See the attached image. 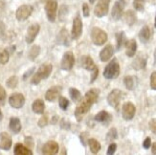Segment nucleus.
<instances>
[{"label":"nucleus","mask_w":156,"mask_h":155,"mask_svg":"<svg viewBox=\"0 0 156 155\" xmlns=\"http://www.w3.org/2000/svg\"><path fill=\"white\" fill-rule=\"evenodd\" d=\"M100 95V90L97 88H92L85 93L83 99L81 100L80 104L76 107L75 117L78 122H80L85 114L90 110L92 105L97 102Z\"/></svg>","instance_id":"obj_1"},{"label":"nucleus","mask_w":156,"mask_h":155,"mask_svg":"<svg viewBox=\"0 0 156 155\" xmlns=\"http://www.w3.org/2000/svg\"><path fill=\"white\" fill-rule=\"evenodd\" d=\"M53 70V66L50 63H44L37 69L36 73H34V76L32 78V84H38L42 79H46L48 78Z\"/></svg>","instance_id":"obj_2"},{"label":"nucleus","mask_w":156,"mask_h":155,"mask_svg":"<svg viewBox=\"0 0 156 155\" xmlns=\"http://www.w3.org/2000/svg\"><path fill=\"white\" fill-rule=\"evenodd\" d=\"M120 64L117 58H113L111 62L108 63L104 70V77L106 79H117L120 75Z\"/></svg>","instance_id":"obj_3"},{"label":"nucleus","mask_w":156,"mask_h":155,"mask_svg":"<svg viewBox=\"0 0 156 155\" xmlns=\"http://www.w3.org/2000/svg\"><path fill=\"white\" fill-rule=\"evenodd\" d=\"M91 40L95 45L101 46L107 41V33L101 28L94 27L91 31Z\"/></svg>","instance_id":"obj_4"},{"label":"nucleus","mask_w":156,"mask_h":155,"mask_svg":"<svg viewBox=\"0 0 156 155\" xmlns=\"http://www.w3.org/2000/svg\"><path fill=\"white\" fill-rule=\"evenodd\" d=\"M57 10H58V2L56 0H48L45 5V12H46V16L50 22L56 21Z\"/></svg>","instance_id":"obj_5"},{"label":"nucleus","mask_w":156,"mask_h":155,"mask_svg":"<svg viewBox=\"0 0 156 155\" xmlns=\"http://www.w3.org/2000/svg\"><path fill=\"white\" fill-rule=\"evenodd\" d=\"M111 0H99L97 5L95 6L94 13L97 17H104L107 15L109 10V4Z\"/></svg>","instance_id":"obj_6"},{"label":"nucleus","mask_w":156,"mask_h":155,"mask_svg":"<svg viewBox=\"0 0 156 155\" xmlns=\"http://www.w3.org/2000/svg\"><path fill=\"white\" fill-rule=\"evenodd\" d=\"M123 98V92L120 89H113L107 96V103L113 108H118L121 103V100Z\"/></svg>","instance_id":"obj_7"},{"label":"nucleus","mask_w":156,"mask_h":155,"mask_svg":"<svg viewBox=\"0 0 156 155\" xmlns=\"http://www.w3.org/2000/svg\"><path fill=\"white\" fill-rule=\"evenodd\" d=\"M126 7V0H117L115 2L112 11H111V17L115 21H118L123 16L124 10Z\"/></svg>","instance_id":"obj_8"},{"label":"nucleus","mask_w":156,"mask_h":155,"mask_svg":"<svg viewBox=\"0 0 156 155\" xmlns=\"http://www.w3.org/2000/svg\"><path fill=\"white\" fill-rule=\"evenodd\" d=\"M83 33V21L80 15L74 18L72 24V31H71V37L72 39H79Z\"/></svg>","instance_id":"obj_9"},{"label":"nucleus","mask_w":156,"mask_h":155,"mask_svg":"<svg viewBox=\"0 0 156 155\" xmlns=\"http://www.w3.org/2000/svg\"><path fill=\"white\" fill-rule=\"evenodd\" d=\"M74 63H75V57L72 52H66L62 58V62H60V67L62 70L69 71L73 68Z\"/></svg>","instance_id":"obj_10"},{"label":"nucleus","mask_w":156,"mask_h":155,"mask_svg":"<svg viewBox=\"0 0 156 155\" xmlns=\"http://www.w3.org/2000/svg\"><path fill=\"white\" fill-rule=\"evenodd\" d=\"M33 7L31 5H22L20 6L19 8L16 10V17L18 21H24L28 17H30V16L33 12Z\"/></svg>","instance_id":"obj_11"},{"label":"nucleus","mask_w":156,"mask_h":155,"mask_svg":"<svg viewBox=\"0 0 156 155\" xmlns=\"http://www.w3.org/2000/svg\"><path fill=\"white\" fill-rule=\"evenodd\" d=\"M135 112H136V108H135V105L131 102H127L123 104L122 116H123L124 120L126 121L132 120L135 116Z\"/></svg>","instance_id":"obj_12"},{"label":"nucleus","mask_w":156,"mask_h":155,"mask_svg":"<svg viewBox=\"0 0 156 155\" xmlns=\"http://www.w3.org/2000/svg\"><path fill=\"white\" fill-rule=\"evenodd\" d=\"M9 104L13 108H21L25 104V97L21 93H13L9 98Z\"/></svg>","instance_id":"obj_13"},{"label":"nucleus","mask_w":156,"mask_h":155,"mask_svg":"<svg viewBox=\"0 0 156 155\" xmlns=\"http://www.w3.org/2000/svg\"><path fill=\"white\" fill-rule=\"evenodd\" d=\"M40 30V26L37 23H34L32 24L28 30H27V33H26V42L28 44H31L34 42V40L36 39L37 36L38 35Z\"/></svg>","instance_id":"obj_14"},{"label":"nucleus","mask_w":156,"mask_h":155,"mask_svg":"<svg viewBox=\"0 0 156 155\" xmlns=\"http://www.w3.org/2000/svg\"><path fill=\"white\" fill-rule=\"evenodd\" d=\"M147 57L145 54L141 53L139 55L134 58V60L132 62V68L134 70H142L145 69L147 66Z\"/></svg>","instance_id":"obj_15"},{"label":"nucleus","mask_w":156,"mask_h":155,"mask_svg":"<svg viewBox=\"0 0 156 155\" xmlns=\"http://www.w3.org/2000/svg\"><path fill=\"white\" fill-rule=\"evenodd\" d=\"M62 87L59 85L53 86L51 88L47 90L45 94V99L48 100V102H55V100L59 97L60 93H62Z\"/></svg>","instance_id":"obj_16"},{"label":"nucleus","mask_w":156,"mask_h":155,"mask_svg":"<svg viewBox=\"0 0 156 155\" xmlns=\"http://www.w3.org/2000/svg\"><path fill=\"white\" fill-rule=\"evenodd\" d=\"M59 150V146L58 144L55 141H48L47 143L42 147V153L46 155H54L58 153Z\"/></svg>","instance_id":"obj_17"},{"label":"nucleus","mask_w":156,"mask_h":155,"mask_svg":"<svg viewBox=\"0 0 156 155\" xmlns=\"http://www.w3.org/2000/svg\"><path fill=\"white\" fill-rule=\"evenodd\" d=\"M71 37L69 35V32L67 31V29L63 28L60 30V32L58 33V43L60 45H63V46H70L71 43Z\"/></svg>","instance_id":"obj_18"},{"label":"nucleus","mask_w":156,"mask_h":155,"mask_svg":"<svg viewBox=\"0 0 156 155\" xmlns=\"http://www.w3.org/2000/svg\"><path fill=\"white\" fill-rule=\"evenodd\" d=\"M80 65L85 70L91 71V72L94 69L97 68L96 64H95L94 60L92 59V58L90 56H83V57H81L80 58Z\"/></svg>","instance_id":"obj_19"},{"label":"nucleus","mask_w":156,"mask_h":155,"mask_svg":"<svg viewBox=\"0 0 156 155\" xmlns=\"http://www.w3.org/2000/svg\"><path fill=\"white\" fill-rule=\"evenodd\" d=\"M12 146V138L7 132L0 133V149L9 150Z\"/></svg>","instance_id":"obj_20"},{"label":"nucleus","mask_w":156,"mask_h":155,"mask_svg":"<svg viewBox=\"0 0 156 155\" xmlns=\"http://www.w3.org/2000/svg\"><path fill=\"white\" fill-rule=\"evenodd\" d=\"M113 55H114V47L112 45H110V44H108L101 51L100 59L103 62H107V60H109L112 58Z\"/></svg>","instance_id":"obj_21"},{"label":"nucleus","mask_w":156,"mask_h":155,"mask_svg":"<svg viewBox=\"0 0 156 155\" xmlns=\"http://www.w3.org/2000/svg\"><path fill=\"white\" fill-rule=\"evenodd\" d=\"M111 120H112V116L105 110L100 111L97 115L95 116V121H97V122H99V123H101L105 125H109V123L111 122Z\"/></svg>","instance_id":"obj_22"},{"label":"nucleus","mask_w":156,"mask_h":155,"mask_svg":"<svg viewBox=\"0 0 156 155\" xmlns=\"http://www.w3.org/2000/svg\"><path fill=\"white\" fill-rule=\"evenodd\" d=\"M137 51V42L134 38L126 41V55L129 58L135 56Z\"/></svg>","instance_id":"obj_23"},{"label":"nucleus","mask_w":156,"mask_h":155,"mask_svg":"<svg viewBox=\"0 0 156 155\" xmlns=\"http://www.w3.org/2000/svg\"><path fill=\"white\" fill-rule=\"evenodd\" d=\"M151 30H150V27L148 26H144L143 28H142L139 32V39H140V41L142 43H147L148 42V40L151 39Z\"/></svg>","instance_id":"obj_24"},{"label":"nucleus","mask_w":156,"mask_h":155,"mask_svg":"<svg viewBox=\"0 0 156 155\" xmlns=\"http://www.w3.org/2000/svg\"><path fill=\"white\" fill-rule=\"evenodd\" d=\"M16 155H33V151L28 146H25L22 144L17 143L15 146V150H13Z\"/></svg>","instance_id":"obj_25"},{"label":"nucleus","mask_w":156,"mask_h":155,"mask_svg":"<svg viewBox=\"0 0 156 155\" xmlns=\"http://www.w3.org/2000/svg\"><path fill=\"white\" fill-rule=\"evenodd\" d=\"M124 20L125 22L128 25V26H132L136 23V20H137V16H136V13H135L133 11L131 10H128L127 12H125L124 15Z\"/></svg>","instance_id":"obj_26"},{"label":"nucleus","mask_w":156,"mask_h":155,"mask_svg":"<svg viewBox=\"0 0 156 155\" xmlns=\"http://www.w3.org/2000/svg\"><path fill=\"white\" fill-rule=\"evenodd\" d=\"M10 129L15 133L17 134L21 130V123H20V120L16 117H12L10 120Z\"/></svg>","instance_id":"obj_27"},{"label":"nucleus","mask_w":156,"mask_h":155,"mask_svg":"<svg viewBox=\"0 0 156 155\" xmlns=\"http://www.w3.org/2000/svg\"><path fill=\"white\" fill-rule=\"evenodd\" d=\"M32 109L33 111L37 113V114H43L45 110V104L42 100L37 99L32 104Z\"/></svg>","instance_id":"obj_28"},{"label":"nucleus","mask_w":156,"mask_h":155,"mask_svg":"<svg viewBox=\"0 0 156 155\" xmlns=\"http://www.w3.org/2000/svg\"><path fill=\"white\" fill-rule=\"evenodd\" d=\"M88 143V146H89V149H90V151L93 153V154H97L100 150H101V144L98 140H96L95 138H91V139H88L87 141Z\"/></svg>","instance_id":"obj_29"},{"label":"nucleus","mask_w":156,"mask_h":155,"mask_svg":"<svg viewBox=\"0 0 156 155\" xmlns=\"http://www.w3.org/2000/svg\"><path fill=\"white\" fill-rule=\"evenodd\" d=\"M116 40H117V46H116V49L119 51L122 49V47L124 46V44L126 43V36H125V32L121 31L118 32L116 33Z\"/></svg>","instance_id":"obj_30"},{"label":"nucleus","mask_w":156,"mask_h":155,"mask_svg":"<svg viewBox=\"0 0 156 155\" xmlns=\"http://www.w3.org/2000/svg\"><path fill=\"white\" fill-rule=\"evenodd\" d=\"M69 95L72 99V100L74 103H77L79 102V100H81V94L80 92L77 89V88H74V87H72V88L69 89Z\"/></svg>","instance_id":"obj_31"},{"label":"nucleus","mask_w":156,"mask_h":155,"mask_svg":"<svg viewBox=\"0 0 156 155\" xmlns=\"http://www.w3.org/2000/svg\"><path fill=\"white\" fill-rule=\"evenodd\" d=\"M40 53V47L38 45H34L29 51L28 57L31 60H35Z\"/></svg>","instance_id":"obj_32"},{"label":"nucleus","mask_w":156,"mask_h":155,"mask_svg":"<svg viewBox=\"0 0 156 155\" xmlns=\"http://www.w3.org/2000/svg\"><path fill=\"white\" fill-rule=\"evenodd\" d=\"M124 83L125 86L126 87V89L128 90H133L135 86V80L132 76H126L124 79Z\"/></svg>","instance_id":"obj_33"},{"label":"nucleus","mask_w":156,"mask_h":155,"mask_svg":"<svg viewBox=\"0 0 156 155\" xmlns=\"http://www.w3.org/2000/svg\"><path fill=\"white\" fill-rule=\"evenodd\" d=\"M117 137H118L117 129H115V127H112L106 134V141L107 142H112V141H114L115 139H117Z\"/></svg>","instance_id":"obj_34"},{"label":"nucleus","mask_w":156,"mask_h":155,"mask_svg":"<svg viewBox=\"0 0 156 155\" xmlns=\"http://www.w3.org/2000/svg\"><path fill=\"white\" fill-rule=\"evenodd\" d=\"M17 83H18V79L16 76H12L10 77L8 79H7V82H6V84L7 86L9 87V88H16V87L17 86Z\"/></svg>","instance_id":"obj_35"},{"label":"nucleus","mask_w":156,"mask_h":155,"mask_svg":"<svg viewBox=\"0 0 156 155\" xmlns=\"http://www.w3.org/2000/svg\"><path fill=\"white\" fill-rule=\"evenodd\" d=\"M9 58H10V54L8 50L5 49L0 51V64H6L9 62Z\"/></svg>","instance_id":"obj_36"},{"label":"nucleus","mask_w":156,"mask_h":155,"mask_svg":"<svg viewBox=\"0 0 156 155\" xmlns=\"http://www.w3.org/2000/svg\"><path fill=\"white\" fill-rule=\"evenodd\" d=\"M145 3H146V0H134L133 7L136 11L143 12L145 9Z\"/></svg>","instance_id":"obj_37"},{"label":"nucleus","mask_w":156,"mask_h":155,"mask_svg":"<svg viewBox=\"0 0 156 155\" xmlns=\"http://www.w3.org/2000/svg\"><path fill=\"white\" fill-rule=\"evenodd\" d=\"M58 104H59V107L62 110H66L67 108H68V106H69V100H67L65 97L60 96L58 98Z\"/></svg>","instance_id":"obj_38"},{"label":"nucleus","mask_w":156,"mask_h":155,"mask_svg":"<svg viewBox=\"0 0 156 155\" xmlns=\"http://www.w3.org/2000/svg\"><path fill=\"white\" fill-rule=\"evenodd\" d=\"M7 94L5 89L2 87V85H0V104L4 105L5 104V100H6Z\"/></svg>","instance_id":"obj_39"},{"label":"nucleus","mask_w":156,"mask_h":155,"mask_svg":"<svg viewBox=\"0 0 156 155\" xmlns=\"http://www.w3.org/2000/svg\"><path fill=\"white\" fill-rule=\"evenodd\" d=\"M151 82H150V84H151V88L152 90H156V71L152 72V74L151 75Z\"/></svg>","instance_id":"obj_40"},{"label":"nucleus","mask_w":156,"mask_h":155,"mask_svg":"<svg viewBox=\"0 0 156 155\" xmlns=\"http://www.w3.org/2000/svg\"><path fill=\"white\" fill-rule=\"evenodd\" d=\"M116 150H117V145L115 144V143H111V144L109 145V146H108L107 151H106V154H107V155H112V154L115 153Z\"/></svg>","instance_id":"obj_41"},{"label":"nucleus","mask_w":156,"mask_h":155,"mask_svg":"<svg viewBox=\"0 0 156 155\" xmlns=\"http://www.w3.org/2000/svg\"><path fill=\"white\" fill-rule=\"evenodd\" d=\"M80 142L83 143V145L85 146H86V143H87V141H88V132L84 131V132H83V133H80Z\"/></svg>","instance_id":"obj_42"},{"label":"nucleus","mask_w":156,"mask_h":155,"mask_svg":"<svg viewBox=\"0 0 156 155\" xmlns=\"http://www.w3.org/2000/svg\"><path fill=\"white\" fill-rule=\"evenodd\" d=\"M148 126H150V129L151 130V132L156 134V118H153L150 121Z\"/></svg>","instance_id":"obj_43"},{"label":"nucleus","mask_w":156,"mask_h":155,"mask_svg":"<svg viewBox=\"0 0 156 155\" xmlns=\"http://www.w3.org/2000/svg\"><path fill=\"white\" fill-rule=\"evenodd\" d=\"M70 126H71L70 123L66 119H62V120H60V127H62V129H69Z\"/></svg>","instance_id":"obj_44"},{"label":"nucleus","mask_w":156,"mask_h":155,"mask_svg":"<svg viewBox=\"0 0 156 155\" xmlns=\"http://www.w3.org/2000/svg\"><path fill=\"white\" fill-rule=\"evenodd\" d=\"M47 124H48V118H47V116H42L41 118L39 119V121H38V125L40 127L46 126Z\"/></svg>","instance_id":"obj_45"},{"label":"nucleus","mask_w":156,"mask_h":155,"mask_svg":"<svg viewBox=\"0 0 156 155\" xmlns=\"http://www.w3.org/2000/svg\"><path fill=\"white\" fill-rule=\"evenodd\" d=\"M83 13L84 17H88L90 15V10H89V6H88L86 3H83Z\"/></svg>","instance_id":"obj_46"},{"label":"nucleus","mask_w":156,"mask_h":155,"mask_svg":"<svg viewBox=\"0 0 156 155\" xmlns=\"http://www.w3.org/2000/svg\"><path fill=\"white\" fill-rule=\"evenodd\" d=\"M5 32H6V26L1 20H0V39L5 37Z\"/></svg>","instance_id":"obj_47"},{"label":"nucleus","mask_w":156,"mask_h":155,"mask_svg":"<svg viewBox=\"0 0 156 155\" xmlns=\"http://www.w3.org/2000/svg\"><path fill=\"white\" fill-rule=\"evenodd\" d=\"M98 76H99V69H98V67H97L96 69H94V70L92 71V75H91L90 83H94V82H95V79H97Z\"/></svg>","instance_id":"obj_48"},{"label":"nucleus","mask_w":156,"mask_h":155,"mask_svg":"<svg viewBox=\"0 0 156 155\" xmlns=\"http://www.w3.org/2000/svg\"><path fill=\"white\" fill-rule=\"evenodd\" d=\"M151 139L150 137H147L145 140H144V142H143V146H144V149L147 150V149H150L151 147Z\"/></svg>","instance_id":"obj_49"},{"label":"nucleus","mask_w":156,"mask_h":155,"mask_svg":"<svg viewBox=\"0 0 156 155\" xmlns=\"http://www.w3.org/2000/svg\"><path fill=\"white\" fill-rule=\"evenodd\" d=\"M25 144L27 146L29 147V149H32V147L34 146V141L31 137H26L25 138Z\"/></svg>","instance_id":"obj_50"},{"label":"nucleus","mask_w":156,"mask_h":155,"mask_svg":"<svg viewBox=\"0 0 156 155\" xmlns=\"http://www.w3.org/2000/svg\"><path fill=\"white\" fill-rule=\"evenodd\" d=\"M5 9H6V5H5V2L2 1V0H0V17H2L5 13Z\"/></svg>","instance_id":"obj_51"},{"label":"nucleus","mask_w":156,"mask_h":155,"mask_svg":"<svg viewBox=\"0 0 156 155\" xmlns=\"http://www.w3.org/2000/svg\"><path fill=\"white\" fill-rule=\"evenodd\" d=\"M34 71H35V67H32L31 69H29L27 72H25V74L23 75V79H26L27 78H29L32 74H34Z\"/></svg>","instance_id":"obj_52"},{"label":"nucleus","mask_w":156,"mask_h":155,"mask_svg":"<svg viewBox=\"0 0 156 155\" xmlns=\"http://www.w3.org/2000/svg\"><path fill=\"white\" fill-rule=\"evenodd\" d=\"M58 122V116H54L51 120V124L52 125H56Z\"/></svg>","instance_id":"obj_53"},{"label":"nucleus","mask_w":156,"mask_h":155,"mask_svg":"<svg viewBox=\"0 0 156 155\" xmlns=\"http://www.w3.org/2000/svg\"><path fill=\"white\" fill-rule=\"evenodd\" d=\"M151 152H152V154L156 155V142L152 144V146H151Z\"/></svg>","instance_id":"obj_54"},{"label":"nucleus","mask_w":156,"mask_h":155,"mask_svg":"<svg viewBox=\"0 0 156 155\" xmlns=\"http://www.w3.org/2000/svg\"><path fill=\"white\" fill-rule=\"evenodd\" d=\"M156 63V48H155V51H154V64Z\"/></svg>","instance_id":"obj_55"},{"label":"nucleus","mask_w":156,"mask_h":155,"mask_svg":"<svg viewBox=\"0 0 156 155\" xmlns=\"http://www.w3.org/2000/svg\"><path fill=\"white\" fill-rule=\"evenodd\" d=\"M2 119H3V114L1 112V109H0V121H1Z\"/></svg>","instance_id":"obj_56"},{"label":"nucleus","mask_w":156,"mask_h":155,"mask_svg":"<svg viewBox=\"0 0 156 155\" xmlns=\"http://www.w3.org/2000/svg\"><path fill=\"white\" fill-rule=\"evenodd\" d=\"M95 1H96V0H89V2H90L91 4H93V3H95Z\"/></svg>","instance_id":"obj_57"},{"label":"nucleus","mask_w":156,"mask_h":155,"mask_svg":"<svg viewBox=\"0 0 156 155\" xmlns=\"http://www.w3.org/2000/svg\"><path fill=\"white\" fill-rule=\"evenodd\" d=\"M154 26H155V28H156V16H155V24H154Z\"/></svg>","instance_id":"obj_58"}]
</instances>
